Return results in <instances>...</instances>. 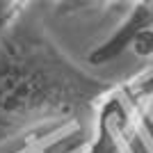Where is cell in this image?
<instances>
[{
    "mask_svg": "<svg viewBox=\"0 0 153 153\" xmlns=\"http://www.w3.org/2000/svg\"><path fill=\"white\" fill-rule=\"evenodd\" d=\"M112 85L71 62L27 9L0 37V149L66 123L85 128Z\"/></svg>",
    "mask_w": 153,
    "mask_h": 153,
    "instance_id": "1",
    "label": "cell"
},
{
    "mask_svg": "<svg viewBox=\"0 0 153 153\" xmlns=\"http://www.w3.org/2000/svg\"><path fill=\"white\" fill-rule=\"evenodd\" d=\"M87 153H153V137L126 82H114L101 98Z\"/></svg>",
    "mask_w": 153,
    "mask_h": 153,
    "instance_id": "2",
    "label": "cell"
},
{
    "mask_svg": "<svg viewBox=\"0 0 153 153\" xmlns=\"http://www.w3.org/2000/svg\"><path fill=\"white\" fill-rule=\"evenodd\" d=\"M133 48L137 55L153 59V2H130L128 19L114 30V34L101 44L94 53H89L87 62L94 66L108 64L117 59L121 53Z\"/></svg>",
    "mask_w": 153,
    "mask_h": 153,
    "instance_id": "3",
    "label": "cell"
},
{
    "mask_svg": "<svg viewBox=\"0 0 153 153\" xmlns=\"http://www.w3.org/2000/svg\"><path fill=\"white\" fill-rule=\"evenodd\" d=\"M30 9V2H14V0H0V37H5L19 23L25 12Z\"/></svg>",
    "mask_w": 153,
    "mask_h": 153,
    "instance_id": "4",
    "label": "cell"
}]
</instances>
